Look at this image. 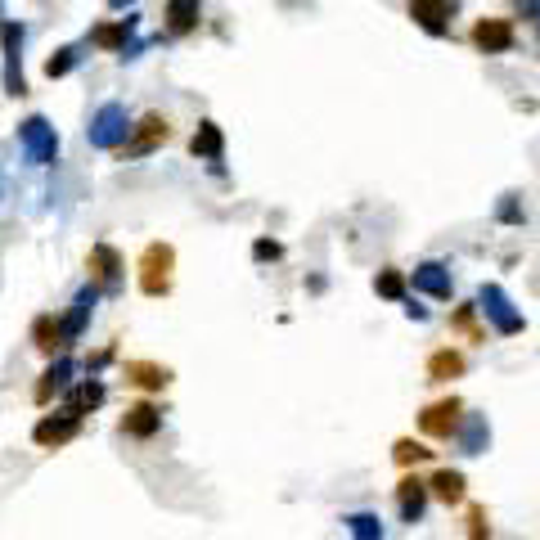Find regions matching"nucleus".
Segmentation results:
<instances>
[{
  "label": "nucleus",
  "mask_w": 540,
  "mask_h": 540,
  "mask_svg": "<svg viewBox=\"0 0 540 540\" xmlns=\"http://www.w3.org/2000/svg\"><path fill=\"white\" fill-rule=\"evenodd\" d=\"M140 275H135V284H140L144 297H167L171 293V279H176V248L171 243H149V248L140 252Z\"/></svg>",
  "instance_id": "1"
},
{
  "label": "nucleus",
  "mask_w": 540,
  "mask_h": 540,
  "mask_svg": "<svg viewBox=\"0 0 540 540\" xmlns=\"http://www.w3.org/2000/svg\"><path fill=\"white\" fill-rule=\"evenodd\" d=\"M23 41H27V27L23 23H0V81H5V95L9 99H23L27 95Z\"/></svg>",
  "instance_id": "2"
},
{
  "label": "nucleus",
  "mask_w": 540,
  "mask_h": 540,
  "mask_svg": "<svg viewBox=\"0 0 540 540\" xmlns=\"http://www.w3.org/2000/svg\"><path fill=\"white\" fill-rule=\"evenodd\" d=\"M126 131H131V113H126V104L108 99V104H99L95 113H90L86 140H90V149L117 153V149H122V140H126Z\"/></svg>",
  "instance_id": "3"
},
{
  "label": "nucleus",
  "mask_w": 540,
  "mask_h": 540,
  "mask_svg": "<svg viewBox=\"0 0 540 540\" xmlns=\"http://www.w3.org/2000/svg\"><path fill=\"white\" fill-rule=\"evenodd\" d=\"M18 149H23V158L32 162V167H50V162L59 158V131H54L41 113H32L18 122Z\"/></svg>",
  "instance_id": "4"
},
{
  "label": "nucleus",
  "mask_w": 540,
  "mask_h": 540,
  "mask_svg": "<svg viewBox=\"0 0 540 540\" xmlns=\"http://www.w3.org/2000/svg\"><path fill=\"white\" fill-rule=\"evenodd\" d=\"M167 135H171V122L162 113H144L140 122L126 131V140H122V158H144V153H153L158 144H167Z\"/></svg>",
  "instance_id": "5"
},
{
  "label": "nucleus",
  "mask_w": 540,
  "mask_h": 540,
  "mask_svg": "<svg viewBox=\"0 0 540 540\" xmlns=\"http://www.w3.org/2000/svg\"><path fill=\"white\" fill-rule=\"evenodd\" d=\"M477 306H482V315L495 324V333H504V338L522 333V311H513L509 293H504L500 284H482V288H477Z\"/></svg>",
  "instance_id": "6"
},
{
  "label": "nucleus",
  "mask_w": 540,
  "mask_h": 540,
  "mask_svg": "<svg viewBox=\"0 0 540 540\" xmlns=\"http://www.w3.org/2000/svg\"><path fill=\"white\" fill-rule=\"evenodd\" d=\"M77 432H81V414H72L68 405H63V410L41 414V419H36L32 441H36V446H41V450H63L72 437H77Z\"/></svg>",
  "instance_id": "7"
},
{
  "label": "nucleus",
  "mask_w": 540,
  "mask_h": 540,
  "mask_svg": "<svg viewBox=\"0 0 540 540\" xmlns=\"http://www.w3.org/2000/svg\"><path fill=\"white\" fill-rule=\"evenodd\" d=\"M72 383H77V360H72V356H63V351H59V356H54L50 365L41 369V378H36V387H32V401H36V405H50V401H59V396L68 392Z\"/></svg>",
  "instance_id": "8"
},
{
  "label": "nucleus",
  "mask_w": 540,
  "mask_h": 540,
  "mask_svg": "<svg viewBox=\"0 0 540 540\" xmlns=\"http://www.w3.org/2000/svg\"><path fill=\"white\" fill-rule=\"evenodd\" d=\"M140 32V14H126V18H113V23H99V27H90V45L95 50H104V54H122L126 59V50H131V36Z\"/></svg>",
  "instance_id": "9"
},
{
  "label": "nucleus",
  "mask_w": 540,
  "mask_h": 540,
  "mask_svg": "<svg viewBox=\"0 0 540 540\" xmlns=\"http://www.w3.org/2000/svg\"><path fill=\"white\" fill-rule=\"evenodd\" d=\"M86 270H90V284H95L99 293H117V284H122V252H117L113 243H95L86 257Z\"/></svg>",
  "instance_id": "10"
},
{
  "label": "nucleus",
  "mask_w": 540,
  "mask_h": 540,
  "mask_svg": "<svg viewBox=\"0 0 540 540\" xmlns=\"http://www.w3.org/2000/svg\"><path fill=\"white\" fill-rule=\"evenodd\" d=\"M95 302H99V288L86 284L77 297H72L68 315H59V329H63V347H72V342H81V333H86L90 315H95Z\"/></svg>",
  "instance_id": "11"
},
{
  "label": "nucleus",
  "mask_w": 540,
  "mask_h": 540,
  "mask_svg": "<svg viewBox=\"0 0 540 540\" xmlns=\"http://www.w3.org/2000/svg\"><path fill=\"white\" fill-rule=\"evenodd\" d=\"M122 432H126V437H135V441L158 437V432H162V410H158L153 401H135V405H126V414H122Z\"/></svg>",
  "instance_id": "12"
},
{
  "label": "nucleus",
  "mask_w": 540,
  "mask_h": 540,
  "mask_svg": "<svg viewBox=\"0 0 540 540\" xmlns=\"http://www.w3.org/2000/svg\"><path fill=\"white\" fill-rule=\"evenodd\" d=\"M473 45L482 54H509L513 50V23L509 18H482L473 27Z\"/></svg>",
  "instance_id": "13"
},
{
  "label": "nucleus",
  "mask_w": 540,
  "mask_h": 540,
  "mask_svg": "<svg viewBox=\"0 0 540 540\" xmlns=\"http://www.w3.org/2000/svg\"><path fill=\"white\" fill-rule=\"evenodd\" d=\"M104 396H108V387L99 383V378H81V383H72L68 392H63V405L86 419V414H95L99 405H104Z\"/></svg>",
  "instance_id": "14"
},
{
  "label": "nucleus",
  "mask_w": 540,
  "mask_h": 540,
  "mask_svg": "<svg viewBox=\"0 0 540 540\" xmlns=\"http://www.w3.org/2000/svg\"><path fill=\"white\" fill-rule=\"evenodd\" d=\"M459 410H464V405H459L455 396L428 405V410H423V419H419L423 432H428V437H450V432H459Z\"/></svg>",
  "instance_id": "15"
},
{
  "label": "nucleus",
  "mask_w": 540,
  "mask_h": 540,
  "mask_svg": "<svg viewBox=\"0 0 540 540\" xmlns=\"http://www.w3.org/2000/svg\"><path fill=\"white\" fill-rule=\"evenodd\" d=\"M27 338H32V347L36 351H41V356H59V351H63V329H59V315H54V311H41V315H36V320H32V329H27Z\"/></svg>",
  "instance_id": "16"
},
{
  "label": "nucleus",
  "mask_w": 540,
  "mask_h": 540,
  "mask_svg": "<svg viewBox=\"0 0 540 540\" xmlns=\"http://www.w3.org/2000/svg\"><path fill=\"white\" fill-rule=\"evenodd\" d=\"M396 504H401V522H423V513H428V482H419V477H405L401 486H396Z\"/></svg>",
  "instance_id": "17"
},
{
  "label": "nucleus",
  "mask_w": 540,
  "mask_h": 540,
  "mask_svg": "<svg viewBox=\"0 0 540 540\" xmlns=\"http://www.w3.org/2000/svg\"><path fill=\"white\" fill-rule=\"evenodd\" d=\"M414 288H419V293H428V297H441V302H446L450 297V270L441 266V261H419V266H414Z\"/></svg>",
  "instance_id": "18"
},
{
  "label": "nucleus",
  "mask_w": 540,
  "mask_h": 540,
  "mask_svg": "<svg viewBox=\"0 0 540 540\" xmlns=\"http://www.w3.org/2000/svg\"><path fill=\"white\" fill-rule=\"evenodd\" d=\"M126 383L144 387V392H162L171 383V369L158 360H126Z\"/></svg>",
  "instance_id": "19"
},
{
  "label": "nucleus",
  "mask_w": 540,
  "mask_h": 540,
  "mask_svg": "<svg viewBox=\"0 0 540 540\" xmlns=\"http://www.w3.org/2000/svg\"><path fill=\"white\" fill-rule=\"evenodd\" d=\"M410 18L423 27L428 36H446V18H450V9H446V0H410Z\"/></svg>",
  "instance_id": "20"
},
{
  "label": "nucleus",
  "mask_w": 540,
  "mask_h": 540,
  "mask_svg": "<svg viewBox=\"0 0 540 540\" xmlns=\"http://www.w3.org/2000/svg\"><path fill=\"white\" fill-rule=\"evenodd\" d=\"M203 18V0H167V36H189Z\"/></svg>",
  "instance_id": "21"
},
{
  "label": "nucleus",
  "mask_w": 540,
  "mask_h": 540,
  "mask_svg": "<svg viewBox=\"0 0 540 540\" xmlns=\"http://www.w3.org/2000/svg\"><path fill=\"white\" fill-rule=\"evenodd\" d=\"M189 153H194V158H207V162H221V153H225L221 126H216V122H198L194 140H189Z\"/></svg>",
  "instance_id": "22"
},
{
  "label": "nucleus",
  "mask_w": 540,
  "mask_h": 540,
  "mask_svg": "<svg viewBox=\"0 0 540 540\" xmlns=\"http://www.w3.org/2000/svg\"><path fill=\"white\" fill-rule=\"evenodd\" d=\"M486 441H491V428H486V419H482V414H468V419H464V432H459V450H464V455H482Z\"/></svg>",
  "instance_id": "23"
},
{
  "label": "nucleus",
  "mask_w": 540,
  "mask_h": 540,
  "mask_svg": "<svg viewBox=\"0 0 540 540\" xmlns=\"http://www.w3.org/2000/svg\"><path fill=\"white\" fill-rule=\"evenodd\" d=\"M432 495H437V500H446V504H459L464 500V473H455V468H441L437 477H432Z\"/></svg>",
  "instance_id": "24"
},
{
  "label": "nucleus",
  "mask_w": 540,
  "mask_h": 540,
  "mask_svg": "<svg viewBox=\"0 0 540 540\" xmlns=\"http://www.w3.org/2000/svg\"><path fill=\"white\" fill-rule=\"evenodd\" d=\"M77 63H81V45H59V50L45 59V77H50V81H63L72 68H77Z\"/></svg>",
  "instance_id": "25"
},
{
  "label": "nucleus",
  "mask_w": 540,
  "mask_h": 540,
  "mask_svg": "<svg viewBox=\"0 0 540 540\" xmlns=\"http://www.w3.org/2000/svg\"><path fill=\"white\" fill-rule=\"evenodd\" d=\"M428 374L437 378V383H446V378H459V374H464V356H459V351H437V356L428 360Z\"/></svg>",
  "instance_id": "26"
},
{
  "label": "nucleus",
  "mask_w": 540,
  "mask_h": 540,
  "mask_svg": "<svg viewBox=\"0 0 540 540\" xmlns=\"http://www.w3.org/2000/svg\"><path fill=\"white\" fill-rule=\"evenodd\" d=\"M347 531H351V540H383L378 513H347Z\"/></svg>",
  "instance_id": "27"
},
{
  "label": "nucleus",
  "mask_w": 540,
  "mask_h": 540,
  "mask_svg": "<svg viewBox=\"0 0 540 540\" xmlns=\"http://www.w3.org/2000/svg\"><path fill=\"white\" fill-rule=\"evenodd\" d=\"M374 288H378V297H392V302H401L405 297V279L396 275V270H383V275L374 279Z\"/></svg>",
  "instance_id": "28"
},
{
  "label": "nucleus",
  "mask_w": 540,
  "mask_h": 540,
  "mask_svg": "<svg viewBox=\"0 0 540 540\" xmlns=\"http://www.w3.org/2000/svg\"><path fill=\"white\" fill-rule=\"evenodd\" d=\"M419 459H428L419 441H396V464H419Z\"/></svg>",
  "instance_id": "29"
},
{
  "label": "nucleus",
  "mask_w": 540,
  "mask_h": 540,
  "mask_svg": "<svg viewBox=\"0 0 540 540\" xmlns=\"http://www.w3.org/2000/svg\"><path fill=\"white\" fill-rule=\"evenodd\" d=\"M279 252H284V248H279L275 239H257V243H252V257H257V261H275Z\"/></svg>",
  "instance_id": "30"
},
{
  "label": "nucleus",
  "mask_w": 540,
  "mask_h": 540,
  "mask_svg": "<svg viewBox=\"0 0 540 540\" xmlns=\"http://www.w3.org/2000/svg\"><path fill=\"white\" fill-rule=\"evenodd\" d=\"M513 9H518L522 18H536L540 23V0H513Z\"/></svg>",
  "instance_id": "31"
},
{
  "label": "nucleus",
  "mask_w": 540,
  "mask_h": 540,
  "mask_svg": "<svg viewBox=\"0 0 540 540\" xmlns=\"http://www.w3.org/2000/svg\"><path fill=\"white\" fill-rule=\"evenodd\" d=\"M401 302H405V315H410V320H428V306H419L414 297H401Z\"/></svg>",
  "instance_id": "32"
},
{
  "label": "nucleus",
  "mask_w": 540,
  "mask_h": 540,
  "mask_svg": "<svg viewBox=\"0 0 540 540\" xmlns=\"http://www.w3.org/2000/svg\"><path fill=\"white\" fill-rule=\"evenodd\" d=\"M500 221H522V212L513 203H500Z\"/></svg>",
  "instance_id": "33"
},
{
  "label": "nucleus",
  "mask_w": 540,
  "mask_h": 540,
  "mask_svg": "<svg viewBox=\"0 0 540 540\" xmlns=\"http://www.w3.org/2000/svg\"><path fill=\"white\" fill-rule=\"evenodd\" d=\"M135 0H108V9H131Z\"/></svg>",
  "instance_id": "34"
}]
</instances>
